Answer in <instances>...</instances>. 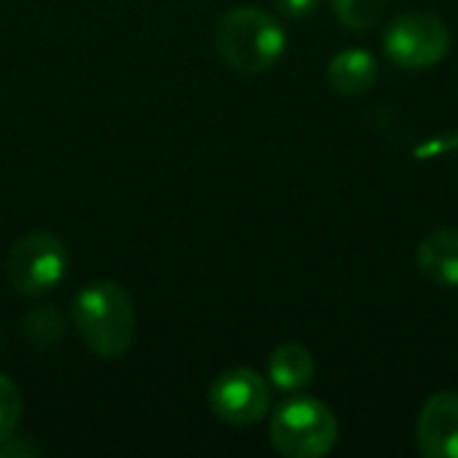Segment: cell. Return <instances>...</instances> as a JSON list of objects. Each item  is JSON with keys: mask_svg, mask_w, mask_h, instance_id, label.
<instances>
[{"mask_svg": "<svg viewBox=\"0 0 458 458\" xmlns=\"http://www.w3.org/2000/svg\"><path fill=\"white\" fill-rule=\"evenodd\" d=\"M384 51L403 70H427L448 56L451 30L437 13L411 11L389 24L384 32Z\"/></svg>", "mask_w": 458, "mask_h": 458, "instance_id": "4", "label": "cell"}, {"mask_svg": "<svg viewBox=\"0 0 458 458\" xmlns=\"http://www.w3.org/2000/svg\"><path fill=\"white\" fill-rule=\"evenodd\" d=\"M271 443L287 458L327 456L338 443L335 413L314 397H293L271 419Z\"/></svg>", "mask_w": 458, "mask_h": 458, "instance_id": "3", "label": "cell"}, {"mask_svg": "<svg viewBox=\"0 0 458 458\" xmlns=\"http://www.w3.org/2000/svg\"><path fill=\"white\" fill-rule=\"evenodd\" d=\"M72 325L83 344L105 360L123 357L134 344V306L115 282H94L72 301Z\"/></svg>", "mask_w": 458, "mask_h": 458, "instance_id": "1", "label": "cell"}, {"mask_svg": "<svg viewBox=\"0 0 458 458\" xmlns=\"http://www.w3.org/2000/svg\"><path fill=\"white\" fill-rule=\"evenodd\" d=\"M64 333V317L54 306H40L24 314L21 319V335L30 346L35 349H48L54 346Z\"/></svg>", "mask_w": 458, "mask_h": 458, "instance_id": "11", "label": "cell"}, {"mask_svg": "<svg viewBox=\"0 0 458 458\" xmlns=\"http://www.w3.org/2000/svg\"><path fill=\"white\" fill-rule=\"evenodd\" d=\"M268 408L271 386L260 373L250 368L225 370L209 386V411L231 427L258 424L268 413Z\"/></svg>", "mask_w": 458, "mask_h": 458, "instance_id": "6", "label": "cell"}, {"mask_svg": "<svg viewBox=\"0 0 458 458\" xmlns=\"http://www.w3.org/2000/svg\"><path fill=\"white\" fill-rule=\"evenodd\" d=\"M19 416H21V394L11 378L0 376V443L13 435Z\"/></svg>", "mask_w": 458, "mask_h": 458, "instance_id": "13", "label": "cell"}, {"mask_svg": "<svg viewBox=\"0 0 458 458\" xmlns=\"http://www.w3.org/2000/svg\"><path fill=\"white\" fill-rule=\"evenodd\" d=\"M419 451L427 458H458V394L440 392L427 400L419 416Z\"/></svg>", "mask_w": 458, "mask_h": 458, "instance_id": "7", "label": "cell"}, {"mask_svg": "<svg viewBox=\"0 0 458 458\" xmlns=\"http://www.w3.org/2000/svg\"><path fill=\"white\" fill-rule=\"evenodd\" d=\"M330 86L344 97H360L378 81V59L368 48H344L327 64Z\"/></svg>", "mask_w": 458, "mask_h": 458, "instance_id": "9", "label": "cell"}, {"mask_svg": "<svg viewBox=\"0 0 458 458\" xmlns=\"http://www.w3.org/2000/svg\"><path fill=\"white\" fill-rule=\"evenodd\" d=\"M419 271L440 284V287H458V231L440 228L429 233L416 250Z\"/></svg>", "mask_w": 458, "mask_h": 458, "instance_id": "8", "label": "cell"}, {"mask_svg": "<svg viewBox=\"0 0 458 458\" xmlns=\"http://www.w3.org/2000/svg\"><path fill=\"white\" fill-rule=\"evenodd\" d=\"M276 5L290 19H306L317 11L319 0H276Z\"/></svg>", "mask_w": 458, "mask_h": 458, "instance_id": "14", "label": "cell"}, {"mask_svg": "<svg viewBox=\"0 0 458 458\" xmlns=\"http://www.w3.org/2000/svg\"><path fill=\"white\" fill-rule=\"evenodd\" d=\"M333 8L344 27L362 32L384 19L389 0H333Z\"/></svg>", "mask_w": 458, "mask_h": 458, "instance_id": "12", "label": "cell"}, {"mask_svg": "<svg viewBox=\"0 0 458 458\" xmlns=\"http://www.w3.org/2000/svg\"><path fill=\"white\" fill-rule=\"evenodd\" d=\"M215 48L228 67L255 75L282 59L287 48V32L276 16L255 5H242L217 19Z\"/></svg>", "mask_w": 458, "mask_h": 458, "instance_id": "2", "label": "cell"}, {"mask_svg": "<svg viewBox=\"0 0 458 458\" xmlns=\"http://www.w3.org/2000/svg\"><path fill=\"white\" fill-rule=\"evenodd\" d=\"M5 274L16 293L43 295L64 279L67 250L51 233H30L11 247L5 258Z\"/></svg>", "mask_w": 458, "mask_h": 458, "instance_id": "5", "label": "cell"}, {"mask_svg": "<svg viewBox=\"0 0 458 458\" xmlns=\"http://www.w3.org/2000/svg\"><path fill=\"white\" fill-rule=\"evenodd\" d=\"M314 357L301 344H282L274 349L268 360V376L271 381L284 392H301L314 381Z\"/></svg>", "mask_w": 458, "mask_h": 458, "instance_id": "10", "label": "cell"}, {"mask_svg": "<svg viewBox=\"0 0 458 458\" xmlns=\"http://www.w3.org/2000/svg\"><path fill=\"white\" fill-rule=\"evenodd\" d=\"M38 448L30 443H13V437L0 443V456H35Z\"/></svg>", "mask_w": 458, "mask_h": 458, "instance_id": "15", "label": "cell"}]
</instances>
